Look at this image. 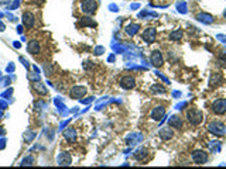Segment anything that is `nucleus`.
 <instances>
[{"mask_svg": "<svg viewBox=\"0 0 226 169\" xmlns=\"http://www.w3.org/2000/svg\"><path fill=\"white\" fill-rule=\"evenodd\" d=\"M86 88L85 86H73L72 89H71L69 94L72 99H79V97H83L86 94Z\"/></svg>", "mask_w": 226, "mask_h": 169, "instance_id": "423d86ee", "label": "nucleus"}, {"mask_svg": "<svg viewBox=\"0 0 226 169\" xmlns=\"http://www.w3.org/2000/svg\"><path fill=\"white\" fill-rule=\"evenodd\" d=\"M165 114V109L163 107V106H158V107H156L153 111H151V118L153 120H160L163 118Z\"/></svg>", "mask_w": 226, "mask_h": 169, "instance_id": "f8f14e48", "label": "nucleus"}, {"mask_svg": "<svg viewBox=\"0 0 226 169\" xmlns=\"http://www.w3.org/2000/svg\"><path fill=\"white\" fill-rule=\"evenodd\" d=\"M181 37H182V31H181V30H178V31H175V32H173V34H171V40H174V41L179 40Z\"/></svg>", "mask_w": 226, "mask_h": 169, "instance_id": "dca6fc26", "label": "nucleus"}, {"mask_svg": "<svg viewBox=\"0 0 226 169\" xmlns=\"http://www.w3.org/2000/svg\"><path fill=\"white\" fill-rule=\"evenodd\" d=\"M143 38H144L146 42H153V41L156 40V28H154V27L147 28L146 31H144V34H143Z\"/></svg>", "mask_w": 226, "mask_h": 169, "instance_id": "9d476101", "label": "nucleus"}, {"mask_svg": "<svg viewBox=\"0 0 226 169\" xmlns=\"http://www.w3.org/2000/svg\"><path fill=\"white\" fill-rule=\"evenodd\" d=\"M187 117H188V121L191 123V124H195V125L199 124V123L202 121V113L198 111V110H189L187 114Z\"/></svg>", "mask_w": 226, "mask_h": 169, "instance_id": "7ed1b4c3", "label": "nucleus"}, {"mask_svg": "<svg viewBox=\"0 0 226 169\" xmlns=\"http://www.w3.org/2000/svg\"><path fill=\"white\" fill-rule=\"evenodd\" d=\"M209 130H211L212 133H215V134H218V135L225 134V125L220 124V123H212V124L209 125Z\"/></svg>", "mask_w": 226, "mask_h": 169, "instance_id": "9b49d317", "label": "nucleus"}, {"mask_svg": "<svg viewBox=\"0 0 226 169\" xmlns=\"http://www.w3.org/2000/svg\"><path fill=\"white\" fill-rule=\"evenodd\" d=\"M64 135H65V138H67L68 141H71V142H73V141L77 140V131L73 128H67L64 131Z\"/></svg>", "mask_w": 226, "mask_h": 169, "instance_id": "2eb2a0df", "label": "nucleus"}, {"mask_svg": "<svg viewBox=\"0 0 226 169\" xmlns=\"http://www.w3.org/2000/svg\"><path fill=\"white\" fill-rule=\"evenodd\" d=\"M21 20H23V26L24 27H27V28H33L34 24H35V16H34V13H31V12H26V13H23Z\"/></svg>", "mask_w": 226, "mask_h": 169, "instance_id": "f03ea898", "label": "nucleus"}, {"mask_svg": "<svg viewBox=\"0 0 226 169\" xmlns=\"http://www.w3.org/2000/svg\"><path fill=\"white\" fill-rule=\"evenodd\" d=\"M150 61H151V64H153L154 66H157V68L163 66V64H164L163 55H161V52H158V51H154V52L151 54V58H150Z\"/></svg>", "mask_w": 226, "mask_h": 169, "instance_id": "1a4fd4ad", "label": "nucleus"}, {"mask_svg": "<svg viewBox=\"0 0 226 169\" xmlns=\"http://www.w3.org/2000/svg\"><path fill=\"white\" fill-rule=\"evenodd\" d=\"M27 51L31 55H38L41 52V45H40V42L37 40H31L28 42V45H27Z\"/></svg>", "mask_w": 226, "mask_h": 169, "instance_id": "0eeeda50", "label": "nucleus"}, {"mask_svg": "<svg viewBox=\"0 0 226 169\" xmlns=\"http://www.w3.org/2000/svg\"><path fill=\"white\" fill-rule=\"evenodd\" d=\"M153 90H154V92H156V90H160L161 93H164V92H165V89H164V88H161V86H158V88H157V86H153Z\"/></svg>", "mask_w": 226, "mask_h": 169, "instance_id": "f3484780", "label": "nucleus"}, {"mask_svg": "<svg viewBox=\"0 0 226 169\" xmlns=\"http://www.w3.org/2000/svg\"><path fill=\"white\" fill-rule=\"evenodd\" d=\"M120 86L123 89H126V90H129V89H133L136 86V79L133 78V76L127 75L124 76V78L120 79Z\"/></svg>", "mask_w": 226, "mask_h": 169, "instance_id": "39448f33", "label": "nucleus"}, {"mask_svg": "<svg viewBox=\"0 0 226 169\" xmlns=\"http://www.w3.org/2000/svg\"><path fill=\"white\" fill-rule=\"evenodd\" d=\"M158 135H160V138H161L163 141H168L170 138H173L174 133H173V130H170V125H168V128H163V130H160Z\"/></svg>", "mask_w": 226, "mask_h": 169, "instance_id": "ddd939ff", "label": "nucleus"}, {"mask_svg": "<svg viewBox=\"0 0 226 169\" xmlns=\"http://www.w3.org/2000/svg\"><path fill=\"white\" fill-rule=\"evenodd\" d=\"M212 110H213L215 114H223V113H226V100H225V99L215 100L213 104H212Z\"/></svg>", "mask_w": 226, "mask_h": 169, "instance_id": "20e7f679", "label": "nucleus"}, {"mask_svg": "<svg viewBox=\"0 0 226 169\" xmlns=\"http://www.w3.org/2000/svg\"><path fill=\"white\" fill-rule=\"evenodd\" d=\"M98 9V2L96 0H82L81 2V10L85 14H93Z\"/></svg>", "mask_w": 226, "mask_h": 169, "instance_id": "f257e3e1", "label": "nucleus"}, {"mask_svg": "<svg viewBox=\"0 0 226 169\" xmlns=\"http://www.w3.org/2000/svg\"><path fill=\"white\" fill-rule=\"evenodd\" d=\"M168 125H170V128H181V127H182V120L179 118V117L174 116L173 118L170 120Z\"/></svg>", "mask_w": 226, "mask_h": 169, "instance_id": "4468645a", "label": "nucleus"}, {"mask_svg": "<svg viewBox=\"0 0 226 169\" xmlns=\"http://www.w3.org/2000/svg\"><path fill=\"white\" fill-rule=\"evenodd\" d=\"M192 159H194L195 163L202 165V163H205L206 161H208V155H206L205 151H195L194 154H192Z\"/></svg>", "mask_w": 226, "mask_h": 169, "instance_id": "6e6552de", "label": "nucleus"}]
</instances>
